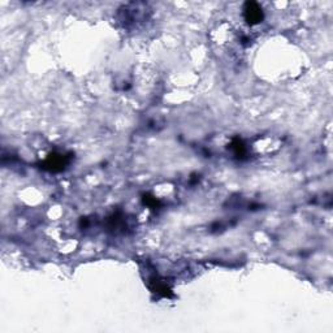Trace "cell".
<instances>
[{
	"mask_svg": "<svg viewBox=\"0 0 333 333\" xmlns=\"http://www.w3.org/2000/svg\"><path fill=\"white\" fill-rule=\"evenodd\" d=\"M245 17L250 23H258L262 20V9L256 3H248L245 7Z\"/></svg>",
	"mask_w": 333,
	"mask_h": 333,
	"instance_id": "cell-1",
	"label": "cell"
}]
</instances>
